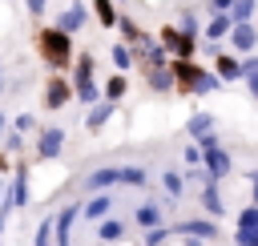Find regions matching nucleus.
Returning a JSON list of instances; mask_svg holds the SVG:
<instances>
[{"mask_svg":"<svg viewBox=\"0 0 258 246\" xmlns=\"http://www.w3.org/2000/svg\"><path fill=\"white\" fill-rule=\"evenodd\" d=\"M32 48H36V60H40L48 73H69V69H73V56H77V48H73V36H69L64 28H56V24H44V28H36V36H32Z\"/></svg>","mask_w":258,"mask_h":246,"instance_id":"1","label":"nucleus"},{"mask_svg":"<svg viewBox=\"0 0 258 246\" xmlns=\"http://www.w3.org/2000/svg\"><path fill=\"white\" fill-rule=\"evenodd\" d=\"M169 73H173V97H210L222 89L218 73L198 65V60H169Z\"/></svg>","mask_w":258,"mask_h":246,"instance_id":"2","label":"nucleus"},{"mask_svg":"<svg viewBox=\"0 0 258 246\" xmlns=\"http://www.w3.org/2000/svg\"><path fill=\"white\" fill-rule=\"evenodd\" d=\"M69 81H73V101H81L85 109L101 101V85H97V56H93V52H77V56H73Z\"/></svg>","mask_w":258,"mask_h":246,"instance_id":"3","label":"nucleus"},{"mask_svg":"<svg viewBox=\"0 0 258 246\" xmlns=\"http://www.w3.org/2000/svg\"><path fill=\"white\" fill-rule=\"evenodd\" d=\"M64 145H69L64 125H40L32 137V161H56L64 157Z\"/></svg>","mask_w":258,"mask_h":246,"instance_id":"4","label":"nucleus"},{"mask_svg":"<svg viewBox=\"0 0 258 246\" xmlns=\"http://www.w3.org/2000/svg\"><path fill=\"white\" fill-rule=\"evenodd\" d=\"M69 101H73V81H69V73H52V77L44 81V109L56 113V109H64Z\"/></svg>","mask_w":258,"mask_h":246,"instance_id":"5","label":"nucleus"},{"mask_svg":"<svg viewBox=\"0 0 258 246\" xmlns=\"http://www.w3.org/2000/svg\"><path fill=\"white\" fill-rule=\"evenodd\" d=\"M113 186H121V165H97L93 173L81 177V190L85 194H109Z\"/></svg>","mask_w":258,"mask_h":246,"instance_id":"6","label":"nucleus"},{"mask_svg":"<svg viewBox=\"0 0 258 246\" xmlns=\"http://www.w3.org/2000/svg\"><path fill=\"white\" fill-rule=\"evenodd\" d=\"M169 230H173V234H181V238H198V242H214V238L222 234V230H218V222H214V218H206V214H202V218L173 222Z\"/></svg>","mask_w":258,"mask_h":246,"instance_id":"7","label":"nucleus"},{"mask_svg":"<svg viewBox=\"0 0 258 246\" xmlns=\"http://www.w3.org/2000/svg\"><path fill=\"white\" fill-rule=\"evenodd\" d=\"M226 48H230V52H238V56L258 52V24H254V20L234 24V28H230V36H226Z\"/></svg>","mask_w":258,"mask_h":246,"instance_id":"8","label":"nucleus"},{"mask_svg":"<svg viewBox=\"0 0 258 246\" xmlns=\"http://www.w3.org/2000/svg\"><path fill=\"white\" fill-rule=\"evenodd\" d=\"M202 165H206V173H210L214 181H226V177L234 173V157H230V149H226V145L202 149Z\"/></svg>","mask_w":258,"mask_h":246,"instance_id":"9","label":"nucleus"},{"mask_svg":"<svg viewBox=\"0 0 258 246\" xmlns=\"http://www.w3.org/2000/svg\"><path fill=\"white\" fill-rule=\"evenodd\" d=\"M89 16H93V12H89L85 0H69V4L60 8V16H56V28H64L69 36H77V32L89 24Z\"/></svg>","mask_w":258,"mask_h":246,"instance_id":"10","label":"nucleus"},{"mask_svg":"<svg viewBox=\"0 0 258 246\" xmlns=\"http://www.w3.org/2000/svg\"><path fill=\"white\" fill-rule=\"evenodd\" d=\"M8 202H12V210H24V206H28V161H16V165H12Z\"/></svg>","mask_w":258,"mask_h":246,"instance_id":"11","label":"nucleus"},{"mask_svg":"<svg viewBox=\"0 0 258 246\" xmlns=\"http://www.w3.org/2000/svg\"><path fill=\"white\" fill-rule=\"evenodd\" d=\"M198 206H202V214H206V218H222V214H226L222 181H206V186L198 190Z\"/></svg>","mask_w":258,"mask_h":246,"instance_id":"12","label":"nucleus"},{"mask_svg":"<svg viewBox=\"0 0 258 246\" xmlns=\"http://www.w3.org/2000/svg\"><path fill=\"white\" fill-rule=\"evenodd\" d=\"M214 73H218V81H222V85H234V81H242V56L222 48V52L214 56Z\"/></svg>","mask_w":258,"mask_h":246,"instance_id":"13","label":"nucleus"},{"mask_svg":"<svg viewBox=\"0 0 258 246\" xmlns=\"http://www.w3.org/2000/svg\"><path fill=\"white\" fill-rule=\"evenodd\" d=\"M117 109H121V105H113V101L101 97L97 105H89V113H85V129H89V133H101V129L117 117Z\"/></svg>","mask_w":258,"mask_h":246,"instance_id":"14","label":"nucleus"},{"mask_svg":"<svg viewBox=\"0 0 258 246\" xmlns=\"http://www.w3.org/2000/svg\"><path fill=\"white\" fill-rule=\"evenodd\" d=\"M113 214V194H89L85 202H81V218L85 222H101V218H109Z\"/></svg>","mask_w":258,"mask_h":246,"instance_id":"15","label":"nucleus"},{"mask_svg":"<svg viewBox=\"0 0 258 246\" xmlns=\"http://www.w3.org/2000/svg\"><path fill=\"white\" fill-rule=\"evenodd\" d=\"M230 28H234V20H230V12H210V20L202 24V40H214V44H226V36H230Z\"/></svg>","mask_w":258,"mask_h":246,"instance_id":"16","label":"nucleus"},{"mask_svg":"<svg viewBox=\"0 0 258 246\" xmlns=\"http://www.w3.org/2000/svg\"><path fill=\"white\" fill-rule=\"evenodd\" d=\"M117 32H121V44H129V48H137V44L153 40V32H149V28H141L129 12H125V16H117Z\"/></svg>","mask_w":258,"mask_h":246,"instance_id":"17","label":"nucleus"},{"mask_svg":"<svg viewBox=\"0 0 258 246\" xmlns=\"http://www.w3.org/2000/svg\"><path fill=\"white\" fill-rule=\"evenodd\" d=\"M129 222H133L137 230H153V226H161V222H165L161 202H153V198H149V202H141V206L133 210V218H129Z\"/></svg>","mask_w":258,"mask_h":246,"instance_id":"18","label":"nucleus"},{"mask_svg":"<svg viewBox=\"0 0 258 246\" xmlns=\"http://www.w3.org/2000/svg\"><path fill=\"white\" fill-rule=\"evenodd\" d=\"M125 234H129V218L109 214V218H101V222H97V242H105V246H109V242H121Z\"/></svg>","mask_w":258,"mask_h":246,"instance_id":"19","label":"nucleus"},{"mask_svg":"<svg viewBox=\"0 0 258 246\" xmlns=\"http://www.w3.org/2000/svg\"><path fill=\"white\" fill-rule=\"evenodd\" d=\"M101 97L113 101V105H121V101L129 97V77H125V73H113V77L101 85Z\"/></svg>","mask_w":258,"mask_h":246,"instance_id":"20","label":"nucleus"},{"mask_svg":"<svg viewBox=\"0 0 258 246\" xmlns=\"http://www.w3.org/2000/svg\"><path fill=\"white\" fill-rule=\"evenodd\" d=\"M185 133H189V141H202L206 133H214V113H206V109L189 113V121H185Z\"/></svg>","mask_w":258,"mask_h":246,"instance_id":"21","label":"nucleus"},{"mask_svg":"<svg viewBox=\"0 0 258 246\" xmlns=\"http://www.w3.org/2000/svg\"><path fill=\"white\" fill-rule=\"evenodd\" d=\"M89 12L97 16V24H101V28H117V16H121V12H117V0H93V4H89Z\"/></svg>","mask_w":258,"mask_h":246,"instance_id":"22","label":"nucleus"},{"mask_svg":"<svg viewBox=\"0 0 258 246\" xmlns=\"http://www.w3.org/2000/svg\"><path fill=\"white\" fill-rule=\"evenodd\" d=\"M145 81H149L153 93H169V97H173V73H169V65H161V69H145Z\"/></svg>","mask_w":258,"mask_h":246,"instance_id":"23","label":"nucleus"},{"mask_svg":"<svg viewBox=\"0 0 258 246\" xmlns=\"http://www.w3.org/2000/svg\"><path fill=\"white\" fill-rule=\"evenodd\" d=\"M161 190H165V202H177L185 198V177L177 169H161Z\"/></svg>","mask_w":258,"mask_h":246,"instance_id":"24","label":"nucleus"},{"mask_svg":"<svg viewBox=\"0 0 258 246\" xmlns=\"http://www.w3.org/2000/svg\"><path fill=\"white\" fill-rule=\"evenodd\" d=\"M109 60H113V73H129V69L137 65L133 48H129V44H121V40H117V44L109 48Z\"/></svg>","mask_w":258,"mask_h":246,"instance_id":"25","label":"nucleus"},{"mask_svg":"<svg viewBox=\"0 0 258 246\" xmlns=\"http://www.w3.org/2000/svg\"><path fill=\"white\" fill-rule=\"evenodd\" d=\"M202 24H206V20H202L194 8H181V20H177V28H181L185 36H198V40H202Z\"/></svg>","mask_w":258,"mask_h":246,"instance_id":"26","label":"nucleus"},{"mask_svg":"<svg viewBox=\"0 0 258 246\" xmlns=\"http://www.w3.org/2000/svg\"><path fill=\"white\" fill-rule=\"evenodd\" d=\"M254 16H258V0H234V8H230V20L234 24H246Z\"/></svg>","mask_w":258,"mask_h":246,"instance_id":"27","label":"nucleus"},{"mask_svg":"<svg viewBox=\"0 0 258 246\" xmlns=\"http://www.w3.org/2000/svg\"><path fill=\"white\" fill-rule=\"evenodd\" d=\"M8 129H16V133H24V137H32V133H36L40 125H36V117H32V113H16V117L8 121Z\"/></svg>","mask_w":258,"mask_h":246,"instance_id":"28","label":"nucleus"},{"mask_svg":"<svg viewBox=\"0 0 258 246\" xmlns=\"http://www.w3.org/2000/svg\"><path fill=\"white\" fill-rule=\"evenodd\" d=\"M258 226V206L250 202L246 210H238V218H234V230H254Z\"/></svg>","mask_w":258,"mask_h":246,"instance_id":"29","label":"nucleus"},{"mask_svg":"<svg viewBox=\"0 0 258 246\" xmlns=\"http://www.w3.org/2000/svg\"><path fill=\"white\" fill-rule=\"evenodd\" d=\"M169 238H173V230H169L165 222H161V226H153V230H145V246H165Z\"/></svg>","mask_w":258,"mask_h":246,"instance_id":"30","label":"nucleus"},{"mask_svg":"<svg viewBox=\"0 0 258 246\" xmlns=\"http://www.w3.org/2000/svg\"><path fill=\"white\" fill-rule=\"evenodd\" d=\"M32 246H56V238H52V218L36 222V238H32Z\"/></svg>","mask_w":258,"mask_h":246,"instance_id":"31","label":"nucleus"},{"mask_svg":"<svg viewBox=\"0 0 258 246\" xmlns=\"http://www.w3.org/2000/svg\"><path fill=\"white\" fill-rule=\"evenodd\" d=\"M0 149H4V153H20V149H24V133L8 129V133H4V141H0Z\"/></svg>","mask_w":258,"mask_h":246,"instance_id":"32","label":"nucleus"},{"mask_svg":"<svg viewBox=\"0 0 258 246\" xmlns=\"http://www.w3.org/2000/svg\"><path fill=\"white\" fill-rule=\"evenodd\" d=\"M181 165H185V169H189V165H202V145H198V141H189V145L181 149Z\"/></svg>","mask_w":258,"mask_h":246,"instance_id":"33","label":"nucleus"},{"mask_svg":"<svg viewBox=\"0 0 258 246\" xmlns=\"http://www.w3.org/2000/svg\"><path fill=\"white\" fill-rule=\"evenodd\" d=\"M234 246H258V226L254 230H234Z\"/></svg>","mask_w":258,"mask_h":246,"instance_id":"34","label":"nucleus"},{"mask_svg":"<svg viewBox=\"0 0 258 246\" xmlns=\"http://www.w3.org/2000/svg\"><path fill=\"white\" fill-rule=\"evenodd\" d=\"M24 8H28V16H32V20H40V16H44V8H48V0H24Z\"/></svg>","mask_w":258,"mask_h":246,"instance_id":"35","label":"nucleus"},{"mask_svg":"<svg viewBox=\"0 0 258 246\" xmlns=\"http://www.w3.org/2000/svg\"><path fill=\"white\" fill-rule=\"evenodd\" d=\"M206 8H210V12H230L234 0H206Z\"/></svg>","mask_w":258,"mask_h":246,"instance_id":"36","label":"nucleus"},{"mask_svg":"<svg viewBox=\"0 0 258 246\" xmlns=\"http://www.w3.org/2000/svg\"><path fill=\"white\" fill-rule=\"evenodd\" d=\"M250 194H254V206H258V165H254V173H250Z\"/></svg>","mask_w":258,"mask_h":246,"instance_id":"37","label":"nucleus"},{"mask_svg":"<svg viewBox=\"0 0 258 246\" xmlns=\"http://www.w3.org/2000/svg\"><path fill=\"white\" fill-rule=\"evenodd\" d=\"M8 169H12V161H8V153H4V149H0V177H4V173H8Z\"/></svg>","mask_w":258,"mask_h":246,"instance_id":"38","label":"nucleus"},{"mask_svg":"<svg viewBox=\"0 0 258 246\" xmlns=\"http://www.w3.org/2000/svg\"><path fill=\"white\" fill-rule=\"evenodd\" d=\"M4 133H8V117H4V109H0V141H4Z\"/></svg>","mask_w":258,"mask_h":246,"instance_id":"39","label":"nucleus"},{"mask_svg":"<svg viewBox=\"0 0 258 246\" xmlns=\"http://www.w3.org/2000/svg\"><path fill=\"white\" fill-rule=\"evenodd\" d=\"M8 198V177H0V202Z\"/></svg>","mask_w":258,"mask_h":246,"instance_id":"40","label":"nucleus"},{"mask_svg":"<svg viewBox=\"0 0 258 246\" xmlns=\"http://www.w3.org/2000/svg\"><path fill=\"white\" fill-rule=\"evenodd\" d=\"M181 246H206V242H198V238H185V242H181Z\"/></svg>","mask_w":258,"mask_h":246,"instance_id":"41","label":"nucleus"},{"mask_svg":"<svg viewBox=\"0 0 258 246\" xmlns=\"http://www.w3.org/2000/svg\"><path fill=\"white\" fill-rule=\"evenodd\" d=\"M0 97H4V65H0Z\"/></svg>","mask_w":258,"mask_h":246,"instance_id":"42","label":"nucleus"},{"mask_svg":"<svg viewBox=\"0 0 258 246\" xmlns=\"http://www.w3.org/2000/svg\"><path fill=\"white\" fill-rule=\"evenodd\" d=\"M0 234H4V218H0Z\"/></svg>","mask_w":258,"mask_h":246,"instance_id":"43","label":"nucleus"}]
</instances>
